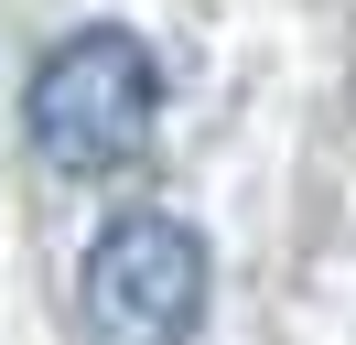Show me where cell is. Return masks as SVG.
<instances>
[{"instance_id":"obj_1","label":"cell","mask_w":356,"mask_h":345,"mask_svg":"<svg viewBox=\"0 0 356 345\" xmlns=\"http://www.w3.org/2000/svg\"><path fill=\"white\" fill-rule=\"evenodd\" d=\"M22 119H33V151H44L54 172H76V184L130 172L140 151H152V119H162V65H152L140 33L87 22V33H65L33 65Z\"/></svg>"},{"instance_id":"obj_2","label":"cell","mask_w":356,"mask_h":345,"mask_svg":"<svg viewBox=\"0 0 356 345\" xmlns=\"http://www.w3.org/2000/svg\"><path fill=\"white\" fill-rule=\"evenodd\" d=\"M87 345H184L205 323V237L184 216H108L76 270Z\"/></svg>"}]
</instances>
